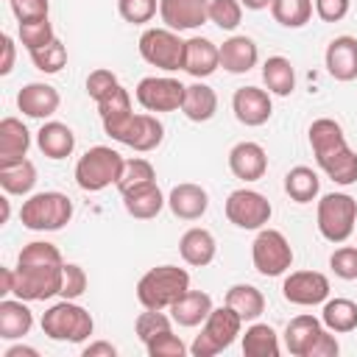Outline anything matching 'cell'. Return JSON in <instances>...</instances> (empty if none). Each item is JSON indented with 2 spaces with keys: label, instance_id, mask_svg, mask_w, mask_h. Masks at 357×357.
Instances as JSON below:
<instances>
[{
  "label": "cell",
  "instance_id": "obj_47",
  "mask_svg": "<svg viewBox=\"0 0 357 357\" xmlns=\"http://www.w3.org/2000/svg\"><path fill=\"white\" fill-rule=\"evenodd\" d=\"M86 273H84V268L81 265H75V262H64V276H61V298H70V301H75V298H81L84 293H86Z\"/></svg>",
  "mask_w": 357,
  "mask_h": 357
},
{
  "label": "cell",
  "instance_id": "obj_10",
  "mask_svg": "<svg viewBox=\"0 0 357 357\" xmlns=\"http://www.w3.org/2000/svg\"><path fill=\"white\" fill-rule=\"evenodd\" d=\"M251 262L259 276H282L293 265V245L279 229L262 226L251 243Z\"/></svg>",
  "mask_w": 357,
  "mask_h": 357
},
{
  "label": "cell",
  "instance_id": "obj_19",
  "mask_svg": "<svg viewBox=\"0 0 357 357\" xmlns=\"http://www.w3.org/2000/svg\"><path fill=\"white\" fill-rule=\"evenodd\" d=\"M218 67H220V45H215L206 36H190L184 42V73H190L195 81H204Z\"/></svg>",
  "mask_w": 357,
  "mask_h": 357
},
{
  "label": "cell",
  "instance_id": "obj_31",
  "mask_svg": "<svg viewBox=\"0 0 357 357\" xmlns=\"http://www.w3.org/2000/svg\"><path fill=\"white\" fill-rule=\"evenodd\" d=\"M0 187L6 195H31V190L36 187V165L28 156L0 165Z\"/></svg>",
  "mask_w": 357,
  "mask_h": 357
},
{
  "label": "cell",
  "instance_id": "obj_23",
  "mask_svg": "<svg viewBox=\"0 0 357 357\" xmlns=\"http://www.w3.org/2000/svg\"><path fill=\"white\" fill-rule=\"evenodd\" d=\"M178 254H181V259H184L187 265H192V268L209 265V262L215 259V254H218L215 234H212L209 229H204V226L187 229V231L181 234V240H178Z\"/></svg>",
  "mask_w": 357,
  "mask_h": 357
},
{
  "label": "cell",
  "instance_id": "obj_13",
  "mask_svg": "<svg viewBox=\"0 0 357 357\" xmlns=\"http://www.w3.org/2000/svg\"><path fill=\"white\" fill-rule=\"evenodd\" d=\"M109 137L120 145L134 148L137 153H148L162 145L165 126L153 112H142V114H131L128 120H123L114 131H109Z\"/></svg>",
  "mask_w": 357,
  "mask_h": 357
},
{
  "label": "cell",
  "instance_id": "obj_11",
  "mask_svg": "<svg viewBox=\"0 0 357 357\" xmlns=\"http://www.w3.org/2000/svg\"><path fill=\"white\" fill-rule=\"evenodd\" d=\"M223 212L229 218V223H234L237 229H248V231H259L271 215H273V206L271 201L257 192V190H248V187H240V190H231L226 204H223Z\"/></svg>",
  "mask_w": 357,
  "mask_h": 357
},
{
  "label": "cell",
  "instance_id": "obj_41",
  "mask_svg": "<svg viewBox=\"0 0 357 357\" xmlns=\"http://www.w3.org/2000/svg\"><path fill=\"white\" fill-rule=\"evenodd\" d=\"M31 61H33V67H36L39 73L53 75V73H59V70L67 64V47H64V42L56 36L50 45L39 47V50H31Z\"/></svg>",
  "mask_w": 357,
  "mask_h": 357
},
{
  "label": "cell",
  "instance_id": "obj_51",
  "mask_svg": "<svg viewBox=\"0 0 357 357\" xmlns=\"http://www.w3.org/2000/svg\"><path fill=\"white\" fill-rule=\"evenodd\" d=\"M0 45H3V61H0V75H8L14 70V59H17V45L8 33L0 36Z\"/></svg>",
  "mask_w": 357,
  "mask_h": 357
},
{
  "label": "cell",
  "instance_id": "obj_53",
  "mask_svg": "<svg viewBox=\"0 0 357 357\" xmlns=\"http://www.w3.org/2000/svg\"><path fill=\"white\" fill-rule=\"evenodd\" d=\"M11 290H14V268H3L0 271V296L6 298V296H11Z\"/></svg>",
  "mask_w": 357,
  "mask_h": 357
},
{
  "label": "cell",
  "instance_id": "obj_14",
  "mask_svg": "<svg viewBox=\"0 0 357 357\" xmlns=\"http://www.w3.org/2000/svg\"><path fill=\"white\" fill-rule=\"evenodd\" d=\"M329 279L321 271H293L282 282V296L284 301L296 307H315L329 298Z\"/></svg>",
  "mask_w": 357,
  "mask_h": 357
},
{
  "label": "cell",
  "instance_id": "obj_27",
  "mask_svg": "<svg viewBox=\"0 0 357 357\" xmlns=\"http://www.w3.org/2000/svg\"><path fill=\"white\" fill-rule=\"evenodd\" d=\"M212 296L204 290H187L181 298L170 304V318L178 326H201L212 312Z\"/></svg>",
  "mask_w": 357,
  "mask_h": 357
},
{
  "label": "cell",
  "instance_id": "obj_54",
  "mask_svg": "<svg viewBox=\"0 0 357 357\" xmlns=\"http://www.w3.org/2000/svg\"><path fill=\"white\" fill-rule=\"evenodd\" d=\"M3 357H39V351H36L33 346H20V343H17V346H8Z\"/></svg>",
  "mask_w": 357,
  "mask_h": 357
},
{
  "label": "cell",
  "instance_id": "obj_5",
  "mask_svg": "<svg viewBox=\"0 0 357 357\" xmlns=\"http://www.w3.org/2000/svg\"><path fill=\"white\" fill-rule=\"evenodd\" d=\"M42 332L56 343H84L95 332V321L89 310H84L81 304L61 298L45 310Z\"/></svg>",
  "mask_w": 357,
  "mask_h": 357
},
{
  "label": "cell",
  "instance_id": "obj_57",
  "mask_svg": "<svg viewBox=\"0 0 357 357\" xmlns=\"http://www.w3.org/2000/svg\"><path fill=\"white\" fill-rule=\"evenodd\" d=\"M8 3H11V0H8Z\"/></svg>",
  "mask_w": 357,
  "mask_h": 357
},
{
  "label": "cell",
  "instance_id": "obj_39",
  "mask_svg": "<svg viewBox=\"0 0 357 357\" xmlns=\"http://www.w3.org/2000/svg\"><path fill=\"white\" fill-rule=\"evenodd\" d=\"M151 181H156L153 165H151L148 159H142V156H134V159H126V162H123V170H120V178H117L114 187H117L120 195H123V192L137 190V187L151 184Z\"/></svg>",
  "mask_w": 357,
  "mask_h": 357
},
{
  "label": "cell",
  "instance_id": "obj_6",
  "mask_svg": "<svg viewBox=\"0 0 357 357\" xmlns=\"http://www.w3.org/2000/svg\"><path fill=\"white\" fill-rule=\"evenodd\" d=\"M315 226L326 243H346L357 231V201L349 192H326L315 206Z\"/></svg>",
  "mask_w": 357,
  "mask_h": 357
},
{
  "label": "cell",
  "instance_id": "obj_3",
  "mask_svg": "<svg viewBox=\"0 0 357 357\" xmlns=\"http://www.w3.org/2000/svg\"><path fill=\"white\" fill-rule=\"evenodd\" d=\"M190 290V273L178 265H156L137 282V301L145 310H170L176 298Z\"/></svg>",
  "mask_w": 357,
  "mask_h": 357
},
{
  "label": "cell",
  "instance_id": "obj_1",
  "mask_svg": "<svg viewBox=\"0 0 357 357\" xmlns=\"http://www.w3.org/2000/svg\"><path fill=\"white\" fill-rule=\"evenodd\" d=\"M64 257L47 240H33L22 245L14 265V290L11 296L22 301H47L61 293Z\"/></svg>",
  "mask_w": 357,
  "mask_h": 357
},
{
  "label": "cell",
  "instance_id": "obj_17",
  "mask_svg": "<svg viewBox=\"0 0 357 357\" xmlns=\"http://www.w3.org/2000/svg\"><path fill=\"white\" fill-rule=\"evenodd\" d=\"M61 106V95L56 86L45 84V81H31L25 84L20 92H17V109L25 114V117H33V120H47L59 112Z\"/></svg>",
  "mask_w": 357,
  "mask_h": 357
},
{
  "label": "cell",
  "instance_id": "obj_56",
  "mask_svg": "<svg viewBox=\"0 0 357 357\" xmlns=\"http://www.w3.org/2000/svg\"><path fill=\"white\" fill-rule=\"evenodd\" d=\"M0 206H3V220H0V223H6V220H8V212H11V209H8V198H0Z\"/></svg>",
  "mask_w": 357,
  "mask_h": 357
},
{
  "label": "cell",
  "instance_id": "obj_49",
  "mask_svg": "<svg viewBox=\"0 0 357 357\" xmlns=\"http://www.w3.org/2000/svg\"><path fill=\"white\" fill-rule=\"evenodd\" d=\"M11 11H14L17 22L42 20L50 11V0H11Z\"/></svg>",
  "mask_w": 357,
  "mask_h": 357
},
{
  "label": "cell",
  "instance_id": "obj_20",
  "mask_svg": "<svg viewBox=\"0 0 357 357\" xmlns=\"http://www.w3.org/2000/svg\"><path fill=\"white\" fill-rule=\"evenodd\" d=\"M167 206L178 220H201L209 209V192L201 184L181 181L167 192Z\"/></svg>",
  "mask_w": 357,
  "mask_h": 357
},
{
  "label": "cell",
  "instance_id": "obj_12",
  "mask_svg": "<svg viewBox=\"0 0 357 357\" xmlns=\"http://www.w3.org/2000/svg\"><path fill=\"white\" fill-rule=\"evenodd\" d=\"M184 89L187 84H181L178 78L170 75H145L137 89L134 98L145 112H181V100H184Z\"/></svg>",
  "mask_w": 357,
  "mask_h": 357
},
{
  "label": "cell",
  "instance_id": "obj_2",
  "mask_svg": "<svg viewBox=\"0 0 357 357\" xmlns=\"http://www.w3.org/2000/svg\"><path fill=\"white\" fill-rule=\"evenodd\" d=\"M310 148L315 153L318 167L340 187H349L357 181V153L349 148L346 134L337 120L318 117L310 123Z\"/></svg>",
  "mask_w": 357,
  "mask_h": 357
},
{
  "label": "cell",
  "instance_id": "obj_25",
  "mask_svg": "<svg viewBox=\"0 0 357 357\" xmlns=\"http://www.w3.org/2000/svg\"><path fill=\"white\" fill-rule=\"evenodd\" d=\"M123 206H126V212H128L131 218H137V220H153V218L167 206V198H165V192L159 190V184L151 181V184H142V187H137V190L123 192Z\"/></svg>",
  "mask_w": 357,
  "mask_h": 357
},
{
  "label": "cell",
  "instance_id": "obj_16",
  "mask_svg": "<svg viewBox=\"0 0 357 357\" xmlns=\"http://www.w3.org/2000/svg\"><path fill=\"white\" fill-rule=\"evenodd\" d=\"M159 17L165 28L195 31L209 22V0H159Z\"/></svg>",
  "mask_w": 357,
  "mask_h": 357
},
{
  "label": "cell",
  "instance_id": "obj_4",
  "mask_svg": "<svg viewBox=\"0 0 357 357\" xmlns=\"http://www.w3.org/2000/svg\"><path fill=\"white\" fill-rule=\"evenodd\" d=\"M20 220L31 231H59L73 220V201L59 190L33 192L22 201Z\"/></svg>",
  "mask_w": 357,
  "mask_h": 357
},
{
  "label": "cell",
  "instance_id": "obj_21",
  "mask_svg": "<svg viewBox=\"0 0 357 357\" xmlns=\"http://www.w3.org/2000/svg\"><path fill=\"white\" fill-rule=\"evenodd\" d=\"M324 64L335 81H354L357 78V36H349V33L335 36L326 45Z\"/></svg>",
  "mask_w": 357,
  "mask_h": 357
},
{
  "label": "cell",
  "instance_id": "obj_9",
  "mask_svg": "<svg viewBox=\"0 0 357 357\" xmlns=\"http://www.w3.org/2000/svg\"><path fill=\"white\" fill-rule=\"evenodd\" d=\"M137 50L156 70H184V39H178V31L173 28H145L139 33Z\"/></svg>",
  "mask_w": 357,
  "mask_h": 357
},
{
  "label": "cell",
  "instance_id": "obj_45",
  "mask_svg": "<svg viewBox=\"0 0 357 357\" xmlns=\"http://www.w3.org/2000/svg\"><path fill=\"white\" fill-rule=\"evenodd\" d=\"M145 351L148 357H184L190 349L184 346V340L178 335H173V329L156 335L151 343H145Z\"/></svg>",
  "mask_w": 357,
  "mask_h": 357
},
{
  "label": "cell",
  "instance_id": "obj_22",
  "mask_svg": "<svg viewBox=\"0 0 357 357\" xmlns=\"http://www.w3.org/2000/svg\"><path fill=\"white\" fill-rule=\"evenodd\" d=\"M257 61H259V47L245 33H231L220 45V67L231 75H243V73L254 70Z\"/></svg>",
  "mask_w": 357,
  "mask_h": 357
},
{
  "label": "cell",
  "instance_id": "obj_28",
  "mask_svg": "<svg viewBox=\"0 0 357 357\" xmlns=\"http://www.w3.org/2000/svg\"><path fill=\"white\" fill-rule=\"evenodd\" d=\"M218 112V95L209 84L204 81H195V84H187L184 89V100H181V114L190 120V123H206L212 120Z\"/></svg>",
  "mask_w": 357,
  "mask_h": 357
},
{
  "label": "cell",
  "instance_id": "obj_44",
  "mask_svg": "<svg viewBox=\"0 0 357 357\" xmlns=\"http://www.w3.org/2000/svg\"><path fill=\"white\" fill-rule=\"evenodd\" d=\"M159 0H117V14L131 25H145L156 17Z\"/></svg>",
  "mask_w": 357,
  "mask_h": 357
},
{
  "label": "cell",
  "instance_id": "obj_38",
  "mask_svg": "<svg viewBox=\"0 0 357 357\" xmlns=\"http://www.w3.org/2000/svg\"><path fill=\"white\" fill-rule=\"evenodd\" d=\"M271 17L284 28H304L312 17V0H273Z\"/></svg>",
  "mask_w": 357,
  "mask_h": 357
},
{
  "label": "cell",
  "instance_id": "obj_43",
  "mask_svg": "<svg viewBox=\"0 0 357 357\" xmlns=\"http://www.w3.org/2000/svg\"><path fill=\"white\" fill-rule=\"evenodd\" d=\"M209 22L220 31H237L243 22V3L240 0H209Z\"/></svg>",
  "mask_w": 357,
  "mask_h": 357
},
{
  "label": "cell",
  "instance_id": "obj_55",
  "mask_svg": "<svg viewBox=\"0 0 357 357\" xmlns=\"http://www.w3.org/2000/svg\"><path fill=\"white\" fill-rule=\"evenodd\" d=\"M240 3H243V8H248V11H262V8H271L273 0H240Z\"/></svg>",
  "mask_w": 357,
  "mask_h": 357
},
{
  "label": "cell",
  "instance_id": "obj_52",
  "mask_svg": "<svg viewBox=\"0 0 357 357\" xmlns=\"http://www.w3.org/2000/svg\"><path fill=\"white\" fill-rule=\"evenodd\" d=\"M84 357H117V346L109 340H92L81 349Z\"/></svg>",
  "mask_w": 357,
  "mask_h": 357
},
{
  "label": "cell",
  "instance_id": "obj_48",
  "mask_svg": "<svg viewBox=\"0 0 357 357\" xmlns=\"http://www.w3.org/2000/svg\"><path fill=\"white\" fill-rule=\"evenodd\" d=\"M117 84H120V81H117V75H114L112 70L98 67V70H92V73L86 75V95L98 103V100H103V98H106Z\"/></svg>",
  "mask_w": 357,
  "mask_h": 357
},
{
  "label": "cell",
  "instance_id": "obj_26",
  "mask_svg": "<svg viewBox=\"0 0 357 357\" xmlns=\"http://www.w3.org/2000/svg\"><path fill=\"white\" fill-rule=\"evenodd\" d=\"M324 329H326L324 321L315 318V315H310V312L290 318V324L284 326V346H287V351L296 354V357H307L310 354V346L315 343V337Z\"/></svg>",
  "mask_w": 357,
  "mask_h": 357
},
{
  "label": "cell",
  "instance_id": "obj_8",
  "mask_svg": "<svg viewBox=\"0 0 357 357\" xmlns=\"http://www.w3.org/2000/svg\"><path fill=\"white\" fill-rule=\"evenodd\" d=\"M123 156L109 148V145H95L89 148L78 162H75V184L84 192H100L112 184H117L120 170H123Z\"/></svg>",
  "mask_w": 357,
  "mask_h": 357
},
{
  "label": "cell",
  "instance_id": "obj_32",
  "mask_svg": "<svg viewBox=\"0 0 357 357\" xmlns=\"http://www.w3.org/2000/svg\"><path fill=\"white\" fill-rule=\"evenodd\" d=\"M262 81L268 86L271 95L287 98L296 89V70L290 64V59L284 56H268L262 64Z\"/></svg>",
  "mask_w": 357,
  "mask_h": 357
},
{
  "label": "cell",
  "instance_id": "obj_35",
  "mask_svg": "<svg viewBox=\"0 0 357 357\" xmlns=\"http://www.w3.org/2000/svg\"><path fill=\"white\" fill-rule=\"evenodd\" d=\"M279 335L271 324L251 321L243 335V354L245 357H279Z\"/></svg>",
  "mask_w": 357,
  "mask_h": 357
},
{
  "label": "cell",
  "instance_id": "obj_30",
  "mask_svg": "<svg viewBox=\"0 0 357 357\" xmlns=\"http://www.w3.org/2000/svg\"><path fill=\"white\" fill-rule=\"evenodd\" d=\"M28 148H31V131L25 128V123L17 117H3L0 120V165L25 159Z\"/></svg>",
  "mask_w": 357,
  "mask_h": 357
},
{
  "label": "cell",
  "instance_id": "obj_40",
  "mask_svg": "<svg viewBox=\"0 0 357 357\" xmlns=\"http://www.w3.org/2000/svg\"><path fill=\"white\" fill-rule=\"evenodd\" d=\"M17 33H20V42L22 47L31 53V50H39L45 45H50L56 39V31H53V22L47 17L42 20H28V22H17Z\"/></svg>",
  "mask_w": 357,
  "mask_h": 357
},
{
  "label": "cell",
  "instance_id": "obj_42",
  "mask_svg": "<svg viewBox=\"0 0 357 357\" xmlns=\"http://www.w3.org/2000/svg\"><path fill=\"white\" fill-rule=\"evenodd\" d=\"M167 329H173V318L165 315L162 310H145V312H139L137 321H134V332H137V337L142 340V346L151 343L156 335H162V332H167Z\"/></svg>",
  "mask_w": 357,
  "mask_h": 357
},
{
  "label": "cell",
  "instance_id": "obj_7",
  "mask_svg": "<svg viewBox=\"0 0 357 357\" xmlns=\"http://www.w3.org/2000/svg\"><path fill=\"white\" fill-rule=\"evenodd\" d=\"M243 324L245 321L229 304L212 307L209 318L201 324V335H195V340L190 346V354L192 357H215V354H220L223 349H229L237 340V335L243 332Z\"/></svg>",
  "mask_w": 357,
  "mask_h": 357
},
{
  "label": "cell",
  "instance_id": "obj_46",
  "mask_svg": "<svg viewBox=\"0 0 357 357\" xmlns=\"http://www.w3.org/2000/svg\"><path fill=\"white\" fill-rule=\"evenodd\" d=\"M329 268H332V273L337 279H346V282L357 279V245H340V248H335L332 257H329Z\"/></svg>",
  "mask_w": 357,
  "mask_h": 357
},
{
  "label": "cell",
  "instance_id": "obj_18",
  "mask_svg": "<svg viewBox=\"0 0 357 357\" xmlns=\"http://www.w3.org/2000/svg\"><path fill=\"white\" fill-rule=\"evenodd\" d=\"M229 170L240 181H259L268 173V153L259 142L243 139L229 151Z\"/></svg>",
  "mask_w": 357,
  "mask_h": 357
},
{
  "label": "cell",
  "instance_id": "obj_33",
  "mask_svg": "<svg viewBox=\"0 0 357 357\" xmlns=\"http://www.w3.org/2000/svg\"><path fill=\"white\" fill-rule=\"evenodd\" d=\"M284 192H287L290 201H296V204H310V201H315L318 192H321V178H318V173H315L312 167L296 165V167H290L287 176H284Z\"/></svg>",
  "mask_w": 357,
  "mask_h": 357
},
{
  "label": "cell",
  "instance_id": "obj_37",
  "mask_svg": "<svg viewBox=\"0 0 357 357\" xmlns=\"http://www.w3.org/2000/svg\"><path fill=\"white\" fill-rule=\"evenodd\" d=\"M321 321L329 332L346 335L357 329V304L351 298H326L321 310Z\"/></svg>",
  "mask_w": 357,
  "mask_h": 357
},
{
  "label": "cell",
  "instance_id": "obj_15",
  "mask_svg": "<svg viewBox=\"0 0 357 357\" xmlns=\"http://www.w3.org/2000/svg\"><path fill=\"white\" fill-rule=\"evenodd\" d=\"M231 112L234 117L248 126V128H257V126H265L273 114V103H271V92L268 89H259V86H240L234 95H231Z\"/></svg>",
  "mask_w": 357,
  "mask_h": 357
},
{
  "label": "cell",
  "instance_id": "obj_34",
  "mask_svg": "<svg viewBox=\"0 0 357 357\" xmlns=\"http://www.w3.org/2000/svg\"><path fill=\"white\" fill-rule=\"evenodd\" d=\"M226 304L243 318V321H257L265 312V296L254 284H231L226 290Z\"/></svg>",
  "mask_w": 357,
  "mask_h": 357
},
{
  "label": "cell",
  "instance_id": "obj_24",
  "mask_svg": "<svg viewBox=\"0 0 357 357\" xmlns=\"http://www.w3.org/2000/svg\"><path fill=\"white\" fill-rule=\"evenodd\" d=\"M36 148L47 159H67L75 151V134L67 123L59 120H45L36 131Z\"/></svg>",
  "mask_w": 357,
  "mask_h": 357
},
{
  "label": "cell",
  "instance_id": "obj_50",
  "mask_svg": "<svg viewBox=\"0 0 357 357\" xmlns=\"http://www.w3.org/2000/svg\"><path fill=\"white\" fill-rule=\"evenodd\" d=\"M351 8V0H315V14L324 22H340Z\"/></svg>",
  "mask_w": 357,
  "mask_h": 357
},
{
  "label": "cell",
  "instance_id": "obj_29",
  "mask_svg": "<svg viewBox=\"0 0 357 357\" xmlns=\"http://www.w3.org/2000/svg\"><path fill=\"white\" fill-rule=\"evenodd\" d=\"M33 312L28 310V301L22 298H3L0 301V337L3 340H20L31 332Z\"/></svg>",
  "mask_w": 357,
  "mask_h": 357
},
{
  "label": "cell",
  "instance_id": "obj_36",
  "mask_svg": "<svg viewBox=\"0 0 357 357\" xmlns=\"http://www.w3.org/2000/svg\"><path fill=\"white\" fill-rule=\"evenodd\" d=\"M98 114H100V123H103V131H106V134H109V131H114L123 120H128V117L134 114L128 89L117 84V86H114L103 100H98Z\"/></svg>",
  "mask_w": 357,
  "mask_h": 357
}]
</instances>
